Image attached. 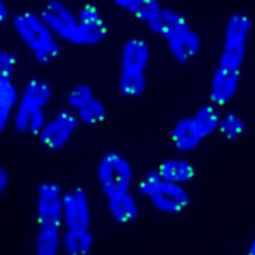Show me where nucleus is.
<instances>
[{"mask_svg": "<svg viewBox=\"0 0 255 255\" xmlns=\"http://www.w3.org/2000/svg\"><path fill=\"white\" fill-rule=\"evenodd\" d=\"M247 55V44L223 41L218 67L213 73L209 101L213 106H226L235 97L242 79V68Z\"/></svg>", "mask_w": 255, "mask_h": 255, "instance_id": "obj_1", "label": "nucleus"}, {"mask_svg": "<svg viewBox=\"0 0 255 255\" xmlns=\"http://www.w3.org/2000/svg\"><path fill=\"white\" fill-rule=\"evenodd\" d=\"M12 26H14L15 34L29 48L32 58L38 63H48L60 53L58 38L46 26L41 14L29 10L19 12L12 17Z\"/></svg>", "mask_w": 255, "mask_h": 255, "instance_id": "obj_2", "label": "nucleus"}, {"mask_svg": "<svg viewBox=\"0 0 255 255\" xmlns=\"http://www.w3.org/2000/svg\"><path fill=\"white\" fill-rule=\"evenodd\" d=\"M97 180L106 196L119 194L131 189L133 184V167L118 151H109L101 158L97 165Z\"/></svg>", "mask_w": 255, "mask_h": 255, "instance_id": "obj_3", "label": "nucleus"}, {"mask_svg": "<svg viewBox=\"0 0 255 255\" xmlns=\"http://www.w3.org/2000/svg\"><path fill=\"white\" fill-rule=\"evenodd\" d=\"M63 194L56 182H43L36 191V221L39 228H56L63 225Z\"/></svg>", "mask_w": 255, "mask_h": 255, "instance_id": "obj_4", "label": "nucleus"}, {"mask_svg": "<svg viewBox=\"0 0 255 255\" xmlns=\"http://www.w3.org/2000/svg\"><path fill=\"white\" fill-rule=\"evenodd\" d=\"M53 96V87L46 80L31 79L26 84V87L20 92L19 106L12 118V125L19 133H27V125H29V116L34 111L44 109V106L49 102Z\"/></svg>", "mask_w": 255, "mask_h": 255, "instance_id": "obj_5", "label": "nucleus"}, {"mask_svg": "<svg viewBox=\"0 0 255 255\" xmlns=\"http://www.w3.org/2000/svg\"><path fill=\"white\" fill-rule=\"evenodd\" d=\"M79 125L80 121L75 113H72L70 109H61L48 119L46 126L39 134V141L48 150L58 151L68 145Z\"/></svg>", "mask_w": 255, "mask_h": 255, "instance_id": "obj_6", "label": "nucleus"}, {"mask_svg": "<svg viewBox=\"0 0 255 255\" xmlns=\"http://www.w3.org/2000/svg\"><path fill=\"white\" fill-rule=\"evenodd\" d=\"M77 15H79V26L73 32L70 43L80 44V46H92V44H99L101 41H104L108 36V24L96 3H84Z\"/></svg>", "mask_w": 255, "mask_h": 255, "instance_id": "obj_7", "label": "nucleus"}, {"mask_svg": "<svg viewBox=\"0 0 255 255\" xmlns=\"http://www.w3.org/2000/svg\"><path fill=\"white\" fill-rule=\"evenodd\" d=\"M153 208L165 215H180L191 204V196L180 184L158 179L148 194Z\"/></svg>", "mask_w": 255, "mask_h": 255, "instance_id": "obj_8", "label": "nucleus"}, {"mask_svg": "<svg viewBox=\"0 0 255 255\" xmlns=\"http://www.w3.org/2000/svg\"><path fill=\"white\" fill-rule=\"evenodd\" d=\"M92 209L85 189L73 187L63 194V225L67 230H90Z\"/></svg>", "mask_w": 255, "mask_h": 255, "instance_id": "obj_9", "label": "nucleus"}, {"mask_svg": "<svg viewBox=\"0 0 255 255\" xmlns=\"http://www.w3.org/2000/svg\"><path fill=\"white\" fill-rule=\"evenodd\" d=\"M41 17L46 22V26L53 31V34L60 39H65L70 43L73 32L79 26V15L77 12L60 0L46 2L44 9L41 10Z\"/></svg>", "mask_w": 255, "mask_h": 255, "instance_id": "obj_10", "label": "nucleus"}, {"mask_svg": "<svg viewBox=\"0 0 255 255\" xmlns=\"http://www.w3.org/2000/svg\"><path fill=\"white\" fill-rule=\"evenodd\" d=\"M167 49L179 63H187L201 51V36L189 26V22L174 27L165 36Z\"/></svg>", "mask_w": 255, "mask_h": 255, "instance_id": "obj_11", "label": "nucleus"}, {"mask_svg": "<svg viewBox=\"0 0 255 255\" xmlns=\"http://www.w3.org/2000/svg\"><path fill=\"white\" fill-rule=\"evenodd\" d=\"M151 58V48L145 39L129 38L121 49V70L145 72Z\"/></svg>", "mask_w": 255, "mask_h": 255, "instance_id": "obj_12", "label": "nucleus"}, {"mask_svg": "<svg viewBox=\"0 0 255 255\" xmlns=\"http://www.w3.org/2000/svg\"><path fill=\"white\" fill-rule=\"evenodd\" d=\"M108 208L109 215L116 223L128 225L133 223L139 215V206L136 197L131 194V191L119 192L108 197Z\"/></svg>", "mask_w": 255, "mask_h": 255, "instance_id": "obj_13", "label": "nucleus"}, {"mask_svg": "<svg viewBox=\"0 0 255 255\" xmlns=\"http://www.w3.org/2000/svg\"><path fill=\"white\" fill-rule=\"evenodd\" d=\"M170 141L177 151L187 153V151L196 150L203 138L197 133L192 118H180L170 129Z\"/></svg>", "mask_w": 255, "mask_h": 255, "instance_id": "obj_14", "label": "nucleus"}, {"mask_svg": "<svg viewBox=\"0 0 255 255\" xmlns=\"http://www.w3.org/2000/svg\"><path fill=\"white\" fill-rule=\"evenodd\" d=\"M158 174V177L162 180L167 182H174V184H186L191 182L196 175V168L191 162L182 158H167L157 167L155 170Z\"/></svg>", "mask_w": 255, "mask_h": 255, "instance_id": "obj_15", "label": "nucleus"}, {"mask_svg": "<svg viewBox=\"0 0 255 255\" xmlns=\"http://www.w3.org/2000/svg\"><path fill=\"white\" fill-rule=\"evenodd\" d=\"M20 94L12 79L0 77V129L5 131L19 106Z\"/></svg>", "mask_w": 255, "mask_h": 255, "instance_id": "obj_16", "label": "nucleus"}, {"mask_svg": "<svg viewBox=\"0 0 255 255\" xmlns=\"http://www.w3.org/2000/svg\"><path fill=\"white\" fill-rule=\"evenodd\" d=\"M61 249L67 255H90L94 250V235L90 230H65Z\"/></svg>", "mask_w": 255, "mask_h": 255, "instance_id": "obj_17", "label": "nucleus"}, {"mask_svg": "<svg viewBox=\"0 0 255 255\" xmlns=\"http://www.w3.org/2000/svg\"><path fill=\"white\" fill-rule=\"evenodd\" d=\"M186 22H187V19L184 17V14H180L179 10L168 9V7H162V9H160L153 17L148 20L146 26L151 32H155V34L163 36V38H165V36L174 29V27L180 26V24H186Z\"/></svg>", "mask_w": 255, "mask_h": 255, "instance_id": "obj_18", "label": "nucleus"}, {"mask_svg": "<svg viewBox=\"0 0 255 255\" xmlns=\"http://www.w3.org/2000/svg\"><path fill=\"white\" fill-rule=\"evenodd\" d=\"M194 121V126L199 133V136L203 139H206L211 134L218 133L220 129V121H221V114L213 104H204L194 113V116H191Z\"/></svg>", "mask_w": 255, "mask_h": 255, "instance_id": "obj_19", "label": "nucleus"}, {"mask_svg": "<svg viewBox=\"0 0 255 255\" xmlns=\"http://www.w3.org/2000/svg\"><path fill=\"white\" fill-rule=\"evenodd\" d=\"M252 31V19L244 12H235L226 19L223 41H233V43L247 44Z\"/></svg>", "mask_w": 255, "mask_h": 255, "instance_id": "obj_20", "label": "nucleus"}, {"mask_svg": "<svg viewBox=\"0 0 255 255\" xmlns=\"http://www.w3.org/2000/svg\"><path fill=\"white\" fill-rule=\"evenodd\" d=\"M146 73L139 70H121L118 89L125 97H139L146 90Z\"/></svg>", "mask_w": 255, "mask_h": 255, "instance_id": "obj_21", "label": "nucleus"}, {"mask_svg": "<svg viewBox=\"0 0 255 255\" xmlns=\"http://www.w3.org/2000/svg\"><path fill=\"white\" fill-rule=\"evenodd\" d=\"M114 5L138 17L145 24L162 9V3L157 0H114Z\"/></svg>", "mask_w": 255, "mask_h": 255, "instance_id": "obj_22", "label": "nucleus"}, {"mask_svg": "<svg viewBox=\"0 0 255 255\" xmlns=\"http://www.w3.org/2000/svg\"><path fill=\"white\" fill-rule=\"evenodd\" d=\"M61 237V232L56 228H39L34 240V255H58Z\"/></svg>", "mask_w": 255, "mask_h": 255, "instance_id": "obj_23", "label": "nucleus"}, {"mask_svg": "<svg viewBox=\"0 0 255 255\" xmlns=\"http://www.w3.org/2000/svg\"><path fill=\"white\" fill-rule=\"evenodd\" d=\"M245 131H247V125H245L244 118H242L240 114L226 113L225 116H221L220 129H218V133H220L225 139L235 141V139L244 136Z\"/></svg>", "mask_w": 255, "mask_h": 255, "instance_id": "obj_24", "label": "nucleus"}, {"mask_svg": "<svg viewBox=\"0 0 255 255\" xmlns=\"http://www.w3.org/2000/svg\"><path fill=\"white\" fill-rule=\"evenodd\" d=\"M77 118L82 125H87V126H96L101 125L102 121L108 116V111H106V106L102 104L101 99L94 97L89 104H85L84 108L80 111H77Z\"/></svg>", "mask_w": 255, "mask_h": 255, "instance_id": "obj_25", "label": "nucleus"}, {"mask_svg": "<svg viewBox=\"0 0 255 255\" xmlns=\"http://www.w3.org/2000/svg\"><path fill=\"white\" fill-rule=\"evenodd\" d=\"M94 97H96V94H94V90L89 84H77L67 94V106L72 113H77L85 104H89Z\"/></svg>", "mask_w": 255, "mask_h": 255, "instance_id": "obj_26", "label": "nucleus"}, {"mask_svg": "<svg viewBox=\"0 0 255 255\" xmlns=\"http://www.w3.org/2000/svg\"><path fill=\"white\" fill-rule=\"evenodd\" d=\"M17 65H19V56L14 51H9V49H2L0 51V77L12 79Z\"/></svg>", "mask_w": 255, "mask_h": 255, "instance_id": "obj_27", "label": "nucleus"}, {"mask_svg": "<svg viewBox=\"0 0 255 255\" xmlns=\"http://www.w3.org/2000/svg\"><path fill=\"white\" fill-rule=\"evenodd\" d=\"M10 186V172L7 170V167L0 168V192H5Z\"/></svg>", "mask_w": 255, "mask_h": 255, "instance_id": "obj_28", "label": "nucleus"}, {"mask_svg": "<svg viewBox=\"0 0 255 255\" xmlns=\"http://www.w3.org/2000/svg\"><path fill=\"white\" fill-rule=\"evenodd\" d=\"M9 15H10L9 3H7L5 0H2V2H0V20H2V22H7V20H9Z\"/></svg>", "mask_w": 255, "mask_h": 255, "instance_id": "obj_29", "label": "nucleus"}, {"mask_svg": "<svg viewBox=\"0 0 255 255\" xmlns=\"http://www.w3.org/2000/svg\"><path fill=\"white\" fill-rule=\"evenodd\" d=\"M247 255H255V238L252 240V244H250V247H249V252H247Z\"/></svg>", "mask_w": 255, "mask_h": 255, "instance_id": "obj_30", "label": "nucleus"}]
</instances>
